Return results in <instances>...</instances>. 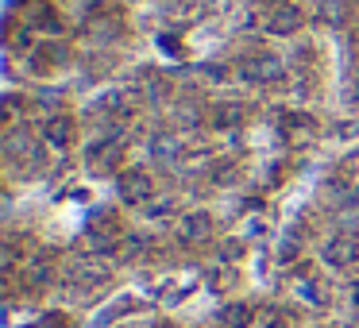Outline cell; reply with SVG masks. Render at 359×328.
Segmentation results:
<instances>
[{"label": "cell", "mask_w": 359, "mask_h": 328, "mask_svg": "<svg viewBox=\"0 0 359 328\" xmlns=\"http://www.w3.org/2000/svg\"><path fill=\"white\" fill-rule=\"evenodd\" d=\"M240 78L248 81V86H255V89H274V86L286 81V62H282L274 50L255 47V50H248V55L240 58Z\"/></svg>", "instance_id": "6da1fadb"}, {"label": "cell", "mask_w": 359, "mask_h": 328, "mask_svg": "<svg viewBox=\"0 0 359 328\" xmlns=\"http://www.w3.org/2000/svg\"><path fill=\"white\" fill-rule=\"evenodd\" d=\"M116 189H120V201L132 205V209H147L155 201V178L143 166H124L116 174Z\"/></svg>", "instance_id": "7a4b0ae2"}, {"label": "cell", "mask_w": 359, "mask_h": 328, "mask_svg": "<svg viewBox=\"0 0 359 328\" xmlns=\"http://www.w3.org/2000/svg\"><path fill=\"white\" fill-rule=\"evenodd\" d=\"M305 24H309V12H305L302 4H297V0L274 4V8L266 12V20H263L266 35H274V39H290V35H297Z\"/></svg>", "instance_id": "3957f363"}, {"label": "cell", "mask_w": 359, "mask_h": 328, "mask_svg": "<svg viewBox=\"0 0 359 328\" xmlns=\"http://www.w3.org/2000/svg\"><path fill=\"white\" fill-rule=\"evenodd\" d=\"M124 155H128V143L124 135H101V139L89 143V170L93 174H112L124 166Z\"/></svg>", "instance_id": "277c9868"}, {"label": "cell", "mask_w": 359, "mask_h": 328, "mask_svg": "<svg viewBox=\"0 0 359 328\" xmlns=\"http://www.w3.org/2000/svg\"><path fill=\"white\" fill-rule=\"evenodd\" d=\"M70 62V43L66 39H39L27 50V70L32 74H55Z\"/></svg>", "instance_id": "5b68a950"}, {"label": "cell", "mask_w": 359, "mask_h": 328, "mask_svg": "<svg viewBox=\"0 0 359 328\" xmlns=\"http://www.w3.org/2000/svg\"><path fill=\"white\" fill-rule=\"evenodd\" d=\"M39 139L47 143L50 151H70L74 139H78V120L70 112H50L39 128Z\"/></svg>", "instance_id": "8992f818"}, {"label": "cell", "mask_w": 359, "mask_h": 328, "mask_svg": "<svg viewBox=\"0 0 359 328\" xmlns=\"http://www.w3.org/2000/svg\"><path fill=\"white\" fill-rule=\"evenodd\" d=\"M212 235H217V220L205 209H194V212H182L178 217V240L186 243V247H201Z\"/></svg>", "instance_id": "52a82bcc"}, {"label": "cell", "mask_w": 359, "mask_h": 328, "mask_svg": "<svg viewBox=\"0 0 359 328\" xmlns=\"http://www.w3.org/2000/svg\"><path fill=\"white\" fill-rule=\"evenodd\" d=\"M243 120H248V109L240 101H212L209 112H205L209 132H240Z\"/></svg>", "instance_id": "ba28073f"}, {"label": "cell", "mask_w": 359, "mask_h": 328, "mask_svg": "<svg viewBox=\"0 0 359 328\" xmlns=\"http://www.w3.org/2000/svg\"><path fill=\"white\" fill-rule=\"evenodd\" d=\"M325 263L328 266H336V271H348V266H355V259H359V240L355 235H332V240L325 243Z\"/></svg>", "instance_id": "9c48e42d"}, {"label": "cell", "mask_w": 359, "mask_h": 328, "mask_svg": "<svg viewBox=\"0 0 359 328\" xmlns=\"http://www.w3.org/2000/svg\"><path fill=\"white\" fill-rule=\"evenodd\" d=\"M55 251H35L32 259H27V271H24V282H27V289H43V286H50L55 282Z\"/></svg>", "instance_id": "30bf717a"}, {"label": "cell", "mask_w": 359, "mask_h": 328, "mask_svg": "<svg viewBox=\"0 0 359 328\" xmlns=\"http://www.w3.org/2000/svg\"><path fill=\"white\" fill-rule=\"evenodd\" d=\"M313 135H317V120H313L309 112H286V116H282V139L286 143L302 147V143H309Z\"/></svg>", "instance_id": "8fae6325"}, {"label": "cell", "mask_w": 359, "mask_h": 328, "mask_svg": "<svg viewBox=\"0 0 359 328\" xmlns=\"http://www.w3.org/2000/svg\"><path fill=\"white\" fill-rule=\"evenodd\" d=\"M135 86H140V93H143V101H166V97L174 93V86H170V78H166L163 70H155V66H147V70H140L135 74Z\"/></svg>", "instance_id": "7c38bea8"}, {"label": "cell", "mask_w": 359, "mask_h": 328, "mask_svg": "<svg viewBox=\"0 0 359 328\" xmlns=\"http://www.w3.org/2000/svg\"><path fill=\"white\" fill-rule=\"evenodd\" d=\"M24 24L32 27V32H62V20H58V12L50 8L47 0H27L24 4Z\"/></svg>", "instance_id": "4fadbf2b"}, {"label": "cell", "mask_w": 359, "mask_h": 328, "mask_svg": "<svg viewBox=\"0 0 359 328\" xmlns=\"http://www.w3.org/2000/svg\"><path fill=\"white\" fill-rule=\"evenodd\" d=\"M182 139L178 135H170V132H158L155 139H151V158H155V163H178L182 158Z\"/></svg>", "instance_id": "5bb4252c"}, {"label": "cell", "mask_w": 359, "mask_h": 328, "mask_svg": "<svg viewBox=\"0 0 359 328\" xmlns=\"http://www.w3.org/2000/svg\"><path fill=\"white\" fill-rule=\"evenodd\" d=\"M251 320H255V309L248 301H232L220 313V328H251Z\"/></svg>", "instance_id": "9a60e30c"}, {"label": "cell", "mask_w": 359, "mask_h": 328, "mask_svg": "<svg viewBox=\"0 0 359 328\" xmlns=\"http://www.w3.org/2000/svg\"><path fill=\"white\" fill-rule=\"evenodd\" d=\"M297 294H302V301H309L313 309H325V305L332 301V294H328V286L320 278H305L302 286H297Z\"/></svg>", "instance_id": "2e32d148"}, {"label": "cell", "mask_w": 359, "mask_h": 328, "mask_svg": "<svg viewBox=\"0 0 359 328\" xmlns=\"http://www.w3.org/2000/svg\"><path fill=\"white\" fill-rule=\"evenodd\" d=\"M313 16H317L320 24H328V27H340L344 20H348V12H344V0H317Z\"/></svg>", "instance_id": "e0dca14e"}, {"label": "cell", "mask_w": 359, "mask_h": 328, "mask_svg": "<svg viewBox=\"0 0 359 328\" xmlns=\"http://www.w3.org/2000/svg\"><path fill=\"white\" fill-rule=\"evenodd\" d=\"M27 104L24 97H4V116H0V124H4V132H12V128H20V120H24Z\"/></svg>", "instance_id": "ac0fdd59"}, {"label": "cell", "mask_w": 359, "mask_h": 328, "mask_svg": "<svg viewBox=\"0 0 359 328\" xmlns=\"http://www.w3.org/2000/svg\"><path fill=\"white\" fill-rule=\"evenodd\" d=\"M209 174H212V182H217V186H232V182L240 178V163H236V158H217Z\"/></svg>", "instance_id": "d6986e66"}, {"label": "cell", "mask_w": 359, "mask_h": 328, "mask_svg": "<svg viewBox=\"0 0 359 328\" xmlns=\"http://www.w3.org/2000/svg\"><path fill=\"white\" fill-rule=\"evenodd\" d=\"M174 209H178V201H174V197H155V201L147 205V217L151 220H166Z\"/></svg>", "instance_id": "ffe728a7"}, {"label": "cell", "mask_w": 359, "mask_h": 328, "mask_svg": "<svg viewBox=\"0 0 359 328\" xmlns=\"http://www.w3.org/2000/svg\"><path fill=\"white\" fill-rule=\"evenodd\" d=\"M243 251H248V243H243V240H224V243H220V259H224V263L243 259Z\"/></svg>", "instance_id": "44dd1931"}, {"label": "cell", "mask_w": 359, "mask_h": 328, "mask_svg": "<svg viewBox=\"0 0 359 328\" xmlns=\"http://www.w3.org/2000/svg\"><path fill=\"white\" fill-rule=\"evenodd\" d=\"M297 251H302V243H297V240H282V247H278V263H294Z\"/></svg>", "instance_id": "7402d4cb"}, {"label": "cell", "mask_w": 359, "mask_h": 328, "mask_svg": "<svg viewBox=\"0 0 359 328\" xmlns=\"http://www.w3.org/2000/svg\"><path fill=\"white\" fill-rule=\"evenodd\" d=\"M35 328H66V317L62 313H47V317L35 320Z\"/></svg>", "instance_id": "603a6c76"}, {"label": "cell", "mask_w": 359, "mask_h": 328, "mask_svg": "<svg viewBox=\"0 0 359 328\" xmlns=\"http://www.w3.org/2000/svg\"><path fill=\"white\" fill-rule=\"evenodd\" d=\"M351 301H355V309H359V282L351 286Z\"/></svg>", "instance_id": "cb8c5ba5"}, {"label": "cell", "mask_w": 359, "mask_h": 328, "mask_svg": "<svg viewBox=\"0 0 359 328\" xmlns=\"http://www.w3.org/2000/svg\"><path fill=\"white\" fill-rule=\"evenodd\" d=\"M259 4H266V8H274V4H286V0H259Z\"/></svg>", "instance_id": "d4e9b609"}, {"label": "cell", "mask_w": 359, "mask_h": 328, "mask_svg": "<svg viewBox=\"0 0 359 328\" xmlns=\"http://www.w3.org/2000/svg\"><path fill=\"white\" fill-rule=\"evenodd\" d=\"M158 328H174V324H158Z\"/></svg>", "instance_id": "484cf974"}, {"label": "cell", "mask_w": 359, "mask_h": 328, "mask_svg": "<svg viewBox=\"0 0 359 328\" xmlns=\"http://www.w3.org/2000/svg\"><path fill=\"white\" fill-rule=\"evenodd\" d=\"M351 4H359V0H351Z\"/></svg>", "instance_id": "4316f807"}, {"label": "cell", "mask_w": 359, "mask_h": 328, "mask_svg": "<svg viewBox=\"0 0 359 328\" xmlns=\"http://www.w3.org/2000/svg\"><path fill=\"white\" fill-rule=\"evenodd\" d=\"M355 97H359V93H355Z\"/></svg>", "instance_id": "83f0119b"}]
</instances>
